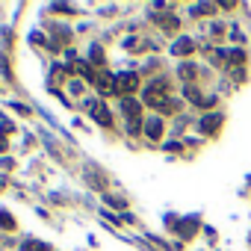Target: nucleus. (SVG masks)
Wrapping results in <instances>:
<instances>
[{
  "mask_svg": "<svg viewBox=\"0 0 251 251\" xmlns=\"http://www.w3.org/2000/svg\"><path fill=\"white\" fill-rule=\"evenodd\" d=\"M121 109H124V115H127V130L139 133L142 130V103L133 100V98H121Z\"/></svg>",
  "mask_w": 251,
  "mask_h": 251,
  "instance_id": "nucleus-1",
  "label": "nucleus"
},
{
  "mask_svg": "<svg viewBox=\"0 0 251 251\" xmlns=\"http://www.w3.org/2000/svg\"><path fill=\"white\" fill-rule=\"evenodd\" d=\"M136 89H139V77H136L133 71H124V74H118V77H115V92H118V95L130 98Z\"/></svg>",
  "mask_w": 251,
  "mask_h": 251,
  "instance_id": "nucleus-2",
  "label": "nucleus"
},
{
  "mask_svg": "<svg viewBox=\"0 0 251 251\" xmlns=\"http://www.w3.org/2000/svg\"><path fill=\"white\" fill-rule=\"evenodd\" d=\"M86 106H89V115L100 124V127H112V115H109V109H106L100 100H89Z\"/></svg>",
  "mask_w": 251,
  "mask_h": 251,
  "instance_id": "nucleus-3",
  "label": "nucleus"
},
{
  "mask_svg": "<svg viewBox=\"0 0 251 251\" xmlns=\"http://www.w3.org/2000/svg\"><path fill=\"white\" fill-rule=\"evenodd\" d=\"M219 127H222V115H219V112H210V115H204V118H201V124H198V130H201L204 136H213Z\"/></svg>",
  "mask_w": 251,
  "mask_h": 251,
  "instance_id": "nucleus-4",
  "label": "nucleus"
},
{
  "mask_svg": "<svg viewBox=\"0 0 251 251\" xmlns=\"http://www.w3.org/2000/svg\"><path fill=\"white\" fill-rule=\"evenodd\" d=\"M145 133H148V139H160L163 136V118H148L145 121Z\"/></svg>",
  "mask_w": 251,
  "mask_h": 251,
  "instance_id": "nucleus-5",
  "label": "nucleus"
},
{
  "mask_svg": "<svg viewBox=\"0 0 251 251\" xmlns=\"http://www.w3.org/2000/svg\"><path fill=\"white\" fill-rule=\"evenodd\" d=\"M100 92H115V77L112 74H95V80H92Z\"/></svg>",
  "mask_w": 251,
  "mask_h": 251,
  "instance_id": "nucleus-6",
  "label": "nucleus"
},
{
  "mask_svg": "<svg viewBox=\"0 0 251 251\" xmlns=\"http://www.w3.org/2000/svg\"><path fill=\"white\" fill-rule=\"evenodd\" d=\"M192 50H195V42H192V39H180V42L172 45V53H175V56H186V53H192Z\"/></svg>",
  "mask_w": 251,
  "mask_h": 251,
  "instance_id": "nucleus-7",
  "label": "nucleus"
},
{
  "mask_svg": "<svg viewBox=\"0 0 251 251\" xmlns=\"http://www.w3.org/2000/svg\"><path fill=\"white\" fill-rule=\"evenodd\" d=\"M21 248H24V251H50V245H48V242H36V239H27Z\"/></svg>",
  "mask_w": 251,
  "mask_h": 251,
  "instance_id": "nucleus-8",
  "label": "nucleus"
},
{
  "mask_svg": "<svg viewBox=\"0 0 251 251\" xmlns=\"http://www.w3.org/2000/svg\"><path fill=\"white\" fill-rule=\"evenodd\" d=\"M0 227H3V230H12V227H15V219H12L6 210H0Z\"/></svg>",
  "mask_w": 251,
  "mask_h": 251,
  "instance_id": "nucleus-9",
  "label": "nucleus"
},
{
  "mask_svg": "<svg viewBox=\"0 0 251 251\" xmlns=\"http://www.w3.org/2000/svg\"><path fill=\"white\" fill-rule=\"evenodd\" d=\"M154 21L163 24V30H177V18H163V15H154Z\"/></svg>",
  "mask_w": 251,
  "mask_h": 251,
  "instance_id": "nucleus-10",
  "label": "nucleus"
},
{
  "mask_svg": "<svg viewBox=\"0 0 251 251\" xmlns=\"http://www.w3.org/2000/svg\"><path fill=\"white\" fill-rule=\"evenodd\" d=\"M180 77H183V80L195 77V65H180Z\"/></svg>",
  "mask_w": 251,
  "mask_h": 251,
  "instance_id": "nucleus-11",
  "label": "nucleus"
},
{
  "mask_svg": "<svg viewBox=\"0 0 251 251\" xmlns=\"http://www.w3.org/2000/svg\"><path fill=\"white\" fill-rule=\"evenodd\" d=\"M92 59H95V65H103V50L100 48H92Z\"/></svg>",
  "mask_w": 251,
  "mask_h": 251,
  "instance_id": "nucleus-12",
  "label": "nucleus"
},
{
  "mask_svg": "<svg viewBox=\"0 0 251 251\" xmlns=\"http://www.w3.org/2000/svg\"><path fill=\"white\" fill-rule=\"evenodd\" d=\"M186 98H189V100H198V103H201V95H198V89H195V86H186Z\"/></svg>",
  "mask_w": 251,
  "mask_h": 251,
  "instance_id": "nucleus-13",
  "label": "nucleus"
},
{
  "mask_svg": "<svg viewBox=\"0 0 251 251\" xmlns=\"http://www.w3.org/2000/svg\"><path fill=\"white\" fill-rule=\"evenodd\" d=\"M71 92H74V95H80V92H83V83H80V80H74V83H71Z\"/></svg>",
  "mask_w": 251,
  "mask_h": 251,
  "instance_id": "nucleus-14",
  "label": "nucleus"
},
{
  "mask_svg": "<svg viewBox=\"0 0 251 251\" xmlns=\"http://www.w3.org/2000/svg\"><path fill=\"white\" fill-rule=\"evenodd\" d=\"M106 201H109V204H112L115 210H121V207H124V201H118V198H109V195H106Z\"/></svg>",
  "mask_w": 251,
  "mask_h": 251,
  "instance_id": "nucleus-15",
  "label": "nucleus"
},
{
  "mask_svg": "<svg viewBox=\"0 0 251 251\" xmlns=\"http://www.w3.org/2000/svg\"><path fill=\"white\" fill-rule=\"evenodd\" d=\"M0 151H6V139L3 136H0Z\"/></svg>",
  "mask_w": 251,
  "mask_h": 251,
  "instance_id": "nucleus-16",
  "label": "nucleus"
}]
</instances>
